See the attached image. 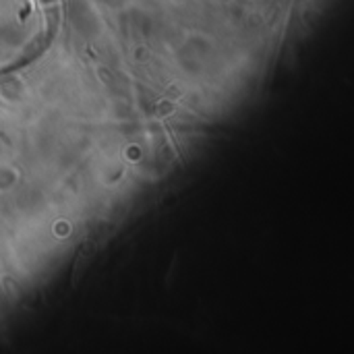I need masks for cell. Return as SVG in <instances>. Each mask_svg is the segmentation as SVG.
<instances>
[{
    "label": "cell",
    "mask_w": 354,
    "mask_h": 354,
    "mask_svg": "<svg viewBox=\"0 0 354 354\" xmlns=\"http://www.w3.org/2000/svg\"><path fill=\"white\" fill-rule=\"evenodd\" d=\"M108 234H110V226L102 224L97 230L89 232V236L83 241V245L77 251V257H75V263H73V272H71V282L73 284H77L83 278V274L87 272L89 263L95 259V255L100 251V245L108 239Z\"/></svg>",
    "instance_id": "cell-1"
}]
</instances>
